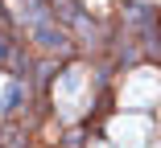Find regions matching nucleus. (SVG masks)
<instances>
[{
    "mask_svg": "<svg viewBox=\"0 0 161 148\" xmlns=\"http://www.w3.org/2000/svg\"><path fill=\"white\" fill-rule=\"evenodd\" d=\"M25 99H29V82H25V78H13V82H8V91L0 95V115H8V120H13V115L21 111Z\"/></svg>",
    "mask_w": 161,
    "mask_h": 148,
    "instance_id": "1",
    "label": "nucleus"
},
{
    "mask_svg": "<svg viewBox=\"0 0 161 148\" xmlns=\"http://www.w3.org/2000/svg\"><path fill=\"white\" fill-rule=\"evenodd\" d=\"M8 49H13V37L4 33V29H0V66H4V62H8Z\"/></svg>",
    "mask_w": 161,
    "mask_h": 148,
    "instance_id": "2",
    "label": "nucleus"
}]
</instances>
